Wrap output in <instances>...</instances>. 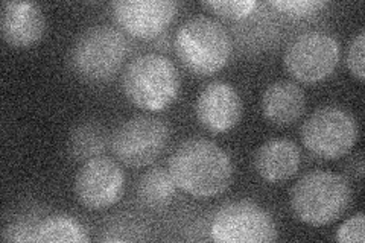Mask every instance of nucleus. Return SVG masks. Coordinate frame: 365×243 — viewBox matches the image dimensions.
<instances>
[{"instance_id":"obj_21","label":"nucleus","mask_w":365,"mask_h":243,"mask_svg":"<svg viewBox=\"0 0 365 243\" xmlns=\"http://www.w3.org/2000/svg\"><path fill=\"white\" fill-rule=\"evenodd\" d=\"M335 239L341 243H364L365 240L364 214L358 213L353 217L347 219V221L338 228Z\"/></svg>"},{"instance_id":"obj_6","label":"nucleus","mask_w":365,"mask_h":243,"mask_svg":"<svg viewBox=\"0 0 365 243\" xmlns=\"http://www.w3.org/2000/svg\"><path fill=\"white\" fill-rule=\"evenodd\" d=\"M359 137V126L353 115L339 107H323L306 119L302 142L312 155L338 160L347 155Z\"/></svg>"},{"instance_id":"obj_22","label":"nucleus","mask_w":365,"mask_h":243,"mask_svg":"<svg viewBox=\"0 0 365 243\" xmlns=\"http://www.w3.org/2000/svg\"><path fill=\"white\" fill-rule=\"evenodd\" d=\"M364 51H365V32L361 31L349 44L347 67L353 76L364 81Z\"/></svg>"},{"instance_id":"obj_11","label":"nucleus","mask_w":365,"mask_h":243,"mask_svg":"<svg viewBox=\"0 0 365 243\" xmlns=\"http://www.w3.org/2000/svg\"><path fill=\"white\" fill-rule=\"evenodd\" d=\"M111 8L122 29L146 40L160 36L178 13L173 0H118Z\"/></svg>"},{"instance_id":"obj_10","label":"nucleus","mask_w":365,"mask_h":243,"mask_svg":"<svg viewBox=\"0 0 365 243\" xmlns=\"http://www.w3.org/2000/svg\"><path fill=\"white\" fill-rule=\"evenodd\" d=\"M125 190V173L110 158H91L79 169L75 180V192L79 202L88 210L101 212L113 207Z\"/></svg>"},{"instance_id":"obj_17","label":"nucleus","mask_w":365,"mask_h":243,"mask_svg":"<svg viewBox=\"0 0 365 243\" xmlns=\"http://www.w3.org/2000/svg\"><path fill=\"white\" fill-rule=\"evenodd\" d=\"M108 146V135L104 126L96 122L79 123L68 137V154L78 161H88L99 157Z\"/></svg>"},{"instance_id":"obj_20","label":"nucleus","mask_w":365,"mask_h":243,"mask_svg":"<svg viewBox=\"0 0 365 243\" xmlns=\"http://www.w3.org/2000/svg\"><path fill=\"white\" fill-rule=\"evenodd\" d=\"M280 13L292 17H307L326 6L322 0H274L269 4Z\"/></svg>"},{"instance_id":"obj_5","label":"nucleus","mask_w":365,"mask_h":243,"mask_svg":"<svg viewBox=\"0 0 365 243\" xmlns=\"http://www.w3.org/2000/svg\"><path fill=\"white\" fill-rule=\"evenodd\" d=\"M128 55L123 33L107 25L93 26L79 37L72 48L71 63L78 76L90 83H104L119 72Z\"/></svg>"},{"instance_id":"obj_13","label":"nucleus","mask_w":365,"mask_h":243,"mask_svg":"<svg viewBox=\"0 0 365 243\" xmlns=\"http://www.w3.org/2000/svg\"><path fill=\"white\" fill-rule=\"evenodd\" d=\"M0 31L4 40L14 48H29L38 43L46 31L41 8L32 2H5Z\"/></svg>"},{"instance_id":"obj_7","label":"nucleus","mask_w":365,"mask_h":243,"mask_svg":"<svg viewBox=\"0 0 365 243\" xmlns=\"http://www.w3.org/2000/svg\"><path fill=\"white\" fill-rule=\"evenodd\" d=\"M287 71L302 83H318L335 72L339 44L324 31H306L297 36L283 55Z\"/></svg>"},{"instance_id":"obj_3","label":"nucleus","mask_w":365,"mask_h":243,"mask_svg":"<svg viewBox=\"0 0 365 243\" xmlns=\"http://www.w3.org/2000/svg\"><path fill=\"white\" fill-rule=\"evenodd\" d=\"M174 44L180 61L200 76L220 72L232 56V38L227 29L220 21L205 16L182 23Z\"/></svg>"},{"instance_id":"obj_2","label":"nucleus","mask_w":365,"mask_h":243,"mask_svg":"<svg viewBox=\"0 0 365 243\" xmlns=\"http://www.w3.org/2000/svg\"><path fill=\"white\" fill-rule=\"evenodd\" d=\"M351 189L344 177L330 170L306 173L291 190V207L302 222L312 227L329 225L346 213Z\"/></svg>"},{"instance_id":"obj_16","label":"nucleus","mask_w":365,"mask_h":243,"mask_svg":"<svg viewBox=\"0 0 365 243\" xmlns=\"http://www.w3.org/2000/svg\"><path fill=\"white\" fill-rule=\"evenodd\" d=\"M32 242L37 243H87V229L75 217L53 214L40 222L34 229Z\"/></svg>"},{"instance_id":"obj_14","label":"nucleus","mask_w":365,"mask_h":243,"mask_svg":"<svg viewBox=\"0 0 365 243\" xmlns=\"http://www.w3.org/2000/svg\"><path fill=\"white\" fill-rule=\"evenodd\" d=\"M300 149L288 138H272L262 145L255 155V167L268 182L292 178L300 167Z\"/></svg>"},{"instance_id":"obj_9","label":"nucleus","mask_w":365,"mask_h":243,"mask_svg":"<svg viewBox=\"0 0 365 243\" xmlns=\"http://www.w3.org/2000/svg\"><path fill=\"white\" fill-rule=\"evenodd\" d=\"M169 138L163 120L151 115H137L122 125L111 135V149L123 165L145 167L162 155Z\"/></svg>"},{"instance_id":"obj_8","label":"nucleus","mask_w":365,"mask_h":243,"mask_svg":"<svg viewBox=\"0 0 365 243\" xmlns=\"http://www.w3.org/2000/svg\"><path fill=\"white\" fill-rule=\"evenodd\" d=\"M210 236L218 243H269L277 240V228L257 204L236 201L216 212Z\"/></svg>"},{"instance_id":"obj_4","label":"nucleus","mask_w":365,"mask_h":243,"mask_svg":"<svg viewBox=\"0 0 365 243\" xmlns=\"http://www.w3.org/2000/svg\"><path fill=\"white\" fill-rule=\"evenodd\" d=\"M123 91L135 107L162 111L178 96L180 73L169 58L145 53L134 58L125 68Z\"/></svg>"},{"instance_id":"obj_12","label":"nucleus","mask_w":365,"mask_h":243,"mask_svg":"<svg viewBox=\"0 0 365 243\" xmlns=\"http://www.w3.org/2000/svg\"><path fill=\"white\" fill-rule=\"evenodd\" d=\"M195 113L200 123L212 133L230 131L241 120L242 100L230 84L215 81L200 93Z\"/></svg>"},{"instance_id":"obj_1","label":"nucleus","mask_w":365,"mask_h":243,"mask_svg":"<svg viewBox=\"0 0 365 243\" xmlns=\"http://www.w3.org/2000/svg\"><path fill=\"white\" fill-rule=\"evenodd\" d=\"M177 187L195 198H215L230 187L233 163L225 150L207 138L182 142L169 160Z\"/></svg>"},{"instance_id":"obj_19","label":"nucleus","mask_w":365,"mask_h":243,"mask_svg":"<svg viewBox=\"0 0 365 243\" xmlns=\"http://www.w3.org/2000/svg\"><path fill=\"white\" fill-rule=\"evenodd\" d=\"M202 5L212 9L216 16L228 20H241L253 13L257 6L255 0H210V2H202Z\"/></svg>"},{"instance_id":"obj_15","label":"nucleus","mask_w":365,"mask_h":243,"mask_svg":"<svg viewBox=\"0 0 365 243\" xmlns=\"http://www.w3.org/2000/svg\"><path fill=\"white\" fill-rule=\"evenodd\" d=\"M306 108L303 90L291 81H277L262 96V113L265 119L277 126H288L299 120Z\"/></svg>"},{"instance_id":"obj_18","label":"nucleus","mask_w":365,"mask_h":243,"mask_svg":"<svg viewBox=\"0 0 365 243\" xmlns=\"http://www.w3.org/2000/svg\"><path fill=\"white\" fill-rule=\"evenodd\" d=\"M177 184L170 172L163 167H154L143 173L137 186V195L143 205L150 208L166 207L174 200Z\"/></svg>"}]
</instances>
